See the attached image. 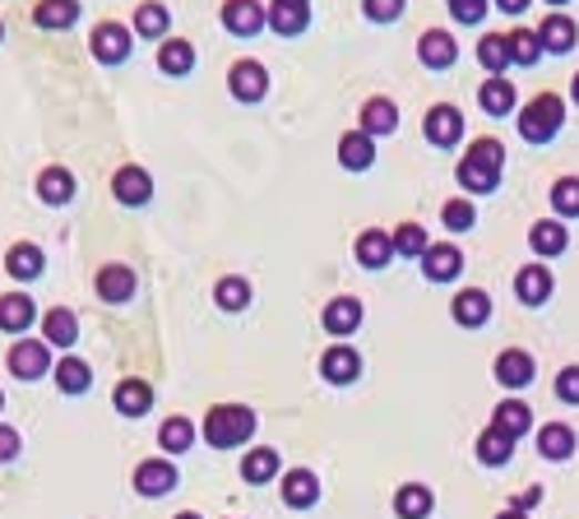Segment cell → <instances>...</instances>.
Here are the masks:
<instances>
[{"mask_svg": "<svg viewBox=\"0 0 579 519\" xmlns=\"http://www.w3.org/2000/svg\"><path fill=\"white\" fill-rule=\"evenodd\" d=\"M158 70L172 74V80L191 74V70H195V47H191V42H181V38L163 42V47H158Z\"/></svg>", "mask_w": 579, "mask_h": 519, "instance_id": "34", "label": "cell"}, {"mask_svg": "<svg viewBox=\"0 0 579 519\" xmlns=\"http://www.w3.org/2000/svg\"><path fill=\"white\" fill-rule=\"evenodd\" d=\"M529 246H534V255H542V260L561 255V251L570 246V227H566L561 218H542V223H534V232H529Z\"/></svg>", "mask_w": 579, "mask_h": 519, "instance_id": "25", "label": "cell"}, {"mask_svg": "<svg viewBox=\"0 0 579 519\" xmlns=\"http://www.w3.org/2000/svg\"><path fill=\"white\" fill-rule=\"evenodd\" d=\"M321 376H325L329 385H353V380L362 376V357H357V348L334 344V348L321 357Z\"/></svg>", "mask_w": 579, "mask_h": 519, "instance_id": "15", "label": "cell"}, {"mask_svg": "<svg viewBox=\"0 0 579 519\" xmlns=\"http://www.w3.org/2000/svg\"><path fill=\"white\" fill-rule=\"evenodd\" d=\"M445 6H450L455 23H482L487 14V0H445Z\"/></svg>", "mask_w": 579, "mask_h": 519, "instance_id": "49", "label": "cell"}, {"mask_svg": "<svg viewBox=\"0 0 579 519\" xmlns=\"http://www.w3.org/2000/svg\"><path fill=\"white\" fill-rule=\"evenodd\" d=\"M501 172H506V144L482 135V140H473L468 153L459 159L455 181H459L464 191H473V195H491L496 181H501Z\"/></svg>", "mask_w": 579, "mask_h": 519, "instance_id": "1", "label": "cell"}, {"mask_svg": "<svg viewBox=\"0 0 579 519\" xmlns=\"http://www.w3.org/2000/svg\"><path fill=\"white\" fill-rule=\"evenodd\" d=\"M283 501L293 506V510H311L315 501H321V478H315L311 469L283 474Z\"/></svg>", "mask_w": 579, "mask_h": 519, "instance_id": "21", "label": "cell"}, {"mask_svg": "<svg viewBox=\"0 0 579 519\" xmlns=\"http://www.w3.org/2000/svg\"><path fill=\"white\" fill-rule=\"evenodd\" d=\"M0 408H6V395H0Z\"/></svg>", "mask_w": 579, "mask_h": 519, "instance_id": "59", "label": "cell"}, {"mask_svg": "<svg viewBox=\"0 0 579 519\" xmlns=\"http://www.w3.org/2000/svg\"><path fill=\"white\" fill-rule=\"evenodd\" d=\"M338 163H344L348 172H366L376 163V140L362 135V130H348V135L338 140Z\"/></svg>", "mask_w": 579, "mask_h": 519, "instance_id": "27", "label": "cell"}, {"mask_svg": "<svg viewBox=\"0 0 579 519\" xmlns=\"http://www.w3.org/2000/svg\"><path fill=\"white\" fill-rule=\"evenodd\" d=\"M176 487V469H172V464L167 459H144L140 464V469H135V491H140V497H167V491Z\"/></svg>", "mask_w": 579, "mask_h": 519, "instance_id": "16", "label": "cell"}, {"mask_svg": "<svg viewBox=\"0 0 579 519\" xmlns=\"http://www.w3.org/2000/svg\"><path fill=\"white\" fill-rule=\"evenodd\" d=\"M566 125V102L557 93H538L519 108V135L529 144H551Z\"/></svg>", "mask_w": 579, "mask_h": 519, "instance_id": "3", "label": "cell"}, {"mask_svg": "<svg viewBox=\"0 0 579 519\" xmlns=\"http://www.w3.org/2000/svg\"><path fill=\"white\" fill-rule=\"evenodd\" d=\"M496 380H501L506 389H524L534 380V357L524 348H506L501 357H496Z\"/></svg>", "mask_w": 579, "mask_h": 519, "instance_id": "26", "label": "cell"}, {"mask_svg": "<svg viewBox=\"0 0 579 519\" xmlns=\"http://www.w3.org/2000/svg\"><path fill=\"white\" fill-rule=\"evenodd\" d=\"M473 450H478V464H487V469H501V464H510V455H515V440L501 436L496 427H487Z\"/></svg>", "mask_w": 579, "mask_h": 519, "instance_id": "35", "label": "cell"}, {"mask_svg": "<svg viewBox=\"0 0 579 519\" xmlns=\"http://www.w3.org/2000/svg\"><path fill=\"white\" fill-rule=\"evenodd\" d=\"M270 29L278 38H302L311 29V0H270Z\"/></svg>", "mask_w": 579, "mask_h": 519, "instance_id": "10", "label": "cell"}, {"mask_svg": "<svg viewBox=\"0 0 579 519\" xmlns=\"http://www.w3.org/2000/svg\"><path fill=\"white\" fill-rule=\"evenodd\" d=\"M557 399L561 404H579V367H566L557 376Z\"/></svg>", "mask_w": 579, "mask_h": 519, "instance_id": "50", "label": "cell"}, {"mask_svg": "<svg viewBox=\"0 0 579 519\" xmlns=\"http://www.w3.org/2000/svg\"><path fill=\"white\" fill-rule=\"evenodd\" d=\"M538 450L547 455V459H570L575 455V431L566 427V423H547L542 431H538Z\"/></svg>", "mask_w": 579, "mask_h": 519, "instance_id": "36", "label": "cell"}, {"mask_svg": "<svg viewBox=\"0 0 579 519\" xmlns=\"http://www.w3.org/2000/svg\"><path fill=\"white\" fill-rule=\"evenodd\" d=\"M551 210H557V218H579V176L551 181Z\"/></svg>", "mask_w": 579, "mask_h": 519, "instance_id": "40", "label": "cell"}, {"mask_svg": "<svg viewBox=\"0 0 579 519\" xmlns=\"http://www.w3.org/2000/svg\"><path fill=\"white\" fill-rule=\"evenodd\" d=\"M112 404H116V413H125V418H144V413L153 408V385L149 380H121L112 389Z\"/></svg>", "mask_w": 579, "mask_h": 519, "instance_id": "24", "label": "cell"}, {"mask_svg": "<svg viewBox=\"0 0 579 519\" xmlns=\"http://www.w3.org/2000/svg\"><path fill=\"white\" fill-rule=\"evenodd\" d=\"M135 33L140 38H163L167 33V6H158V0L135 6Z\"/></svg>", "mask_w": 579, "mask_h": 519, "instance_id": "44", "label": "cell"}, {"mask_svg": "<svg viewBox=\"0 0 579 519\" xmlns=\"http://www.w3.org/2000/svg\"><path fill=\"white\" fill-rule=\"evenodd\" d=\"M61 385V395H84V389L93 385V372H89V362H79V357H61V367L51 372Z\"/></svg>", "mask_w": 579, "mask_h": 519, "instance_id": "37", "label": "cell"}, {"mask_svg": "<svg viewBox=\"0 0 579 519\" xmlns=\"http://www.w3.org/2000/svg\"><path fill=\"white\" fill-rule=\"evenodd\" d=\"M450 316H455V325H464V329H482V325L491 320V297H487L482 288H464V293H455V302H450Z\"/></svg>", "mask_w": 579, "mask_h": 519, "instance_id": "13", "label": "cell"}, {"mask_svg": "<svg viewBox=\"0 0 579 519\" xmlns=\"http://www.w3.org/2000/svg\"><path fill=\"white\" fill-rule=\"evenodd\" d=\"M440 223L450 227V232H468L473 223H478V210H473V200H445V210H440Z\"/></svg>", "mask_w": 579, "mask_h": 519, "instance_id": "47", "label": "cell"}, {"mask_svg": "<svg viewBox=\"0 0 579 519\" xmlns=\"http://www.w3.org/2000/svg\"><path fill=\"white\" fill-rule=\"evenodd\" d=\"M389 242H394V255H408V260H423L427 255V227H417V223H399L389 232Z\"/></svg>", "mask_w": 579, "mask_h": 519, "instance_id": "38", "label": "cell"}, {"mask_svg": "<svg viewBox=\"0 0 579 519\" xmlns=\"http://www.w3.org/2000/svg\"><path fill=\"white\" fill-rule=\"evenodd\" d=\"M93 288H98V297H102V302L121 306V302L135 297V269H130V265H102Z\"/></svg>", "mask_w": 579, "mask_h": 519, "instance_id": "14", "label": "cell"}, {"mask_svg": "<svg viewBox=\"0 0 579 519\" xmlns=\"http://www.w3.org/2000/svg\"><path fill=\"white\" fill-rule=\"evenodd\" d=\"M357 130L372 140L394 135V130H399V108H394V98H366L362 112H357Z\"/></svg>", "mask_w": 579, "mask_h": 519, "instance_id": "9", "label": "cell"}, {"mask_svg": "<svg viewBox=\"0 0 579 519\" xmlns=\"http://www.w3.org/2000/svg\"><path fill=\"white\" fill-rule=\"evenodd\" d=\"M431 506H436V497H431V487H423V482H408V487L394 491V515H399V519H427Z\"/></svg>", "mask_w": 579, "mask_h": 519, "instance_id": "31", "label": "cell"}, {"mask_svg": "<svg viewBox=\"0 0 579 519\" xmlns=\"http://www.w3.org/2000/svg\"><path fill=\"white\" fill-rule=\"evenodd\" d=\"M506 47H510V65H534L542 57V42L534 29H515L506 33Z\"/></svg>", "mask_w": 579, "mask_h": 519, "instance_id": "42", "label": "cell"}, {"mask_svg": "<svg viewBox=\"0 0 579 519\" xmlns=\"http://www.w3.org/2000/svg\"><path fill=\"white\" fill-rule=\"evenodd\" d=\"M478 102H482L487 116H510L519 98H515V84L506 80V74H491V80H482V89H478Z\"/></svg>", "mask_w": 579, "mask_h": 519, "instance_id": "28", "label": "cell"}, {"mask_svg": "<svg viewBox=\"0 0 579 519\" xmlns=\"http://www.w3.org/2000/svg\"><path fill=\"white\" fill-rule=\"evenodd\" d=\"M19 450H23L19 431H14V427H0V464H10V459H14Z\"/></svg>", "mask_w": 579, "mask_h": 519, "instance_id": "51", "label": "cell"}, {"mask_svg": "<svg viewBox=\"0 0 579 519\" xmlns=\"http://www.w3.org/2000/svg\"><path fill=\"white\" fill-rule=\"evenodd\" d=\"M496 519H529V515H524V510H501Z\"/></svg>", "mask_w": 579, "mask_h": 519, "instance_id": "54", "label": "cell"}, {"mask_svg": "<svg viewBox=\"0 0 579 519\" xmlns=\"http://www.w3.org/2000/svg\"><path fill=\"white\" fill-rule=\"evenodd\" d=\"M112 195L125 204V210H140V204L153 200V176H149L144 167H135V163H125V167H116V176H112Z\"/></svg>", "mask_w": 579, "mask_h": 519, "instance_id": "8", "label": "cell"}, {"mask_svg": "<svg viewBox=\"0 0 579 519\" xmlns=\"http://www.w3.org/2000/svg\"><path fill=\"white\" fill-rule=\"evenodd\" d=\"M538 42H542V51H551V57H566V51L579 42L575 19L570 14H547L542 29H538Z\"/></svg>", "mask_w": 579, "mask_h": 519, "instance_id": "20", "label": "cell"}, {"mask_svg": "<svg viewBox=\"0 0 579 519\" xmlns=\"http://www.w3.org/2000/svg\"><path fill=\"white\" fill-rule=\"evenodd\" d=\"M89 51L102 65H121V61H130V51H135V33H130L125 23L108 19V23H98V29L89 33Z\"/></svg>", "mask_w": 579, "mask_h": 519, "instance_id": "4", "label": "cell"}, {"mask_svg": "<svg viewBox=\"0 0 579 519\" xmlns=\"http://www.w3.org/2000/svg\"><path fill=\"white\" fill-rule=\"evenodd\" d=\"M417 61H423L427 70H450L459 61V42L445 29H427L423 38H417Z\"/></svg>", "mask_w": 579, "mask_h": 519, "instance_id": "12", "label": "cell"}, {"mask_svg": "<svg viewBox=\"0 0 579 519\" xmlns=\"http://www.w3.org/2000/svg\"><path fill=\"white\" fill-rule=\"evenodd\" d=\"M515 293L524 306H542L551 297V269L547 265H524L515 278Z\"/></svg>", "mask_w": 579, "mask_h": 519, "instance_id": "29", "label": "cell"}, {"mask_svg": "<svg viewBox=\"0 0 579 519\" xmlns=\"http://www.w3.org/2000/svg\"><path fill=\"white\" fill-rule=\"evenodd\" d=\"M33 19H38V29H70L79 19V0H42Z\"/></svg>", "mask_w": 579, "mask_h": 519, "instance_id": "39", "label": "cell"}, {"mask_svg": "<svg viewBox=\"0 0 579 519\" xmlns=\"http://www.w3.org/2000/svg\"><path fill=\"white\" fill-rule=\"evenodd\" d=\"M570 98L579 102V74H575V80H570Z\"/></svg>", "mask_w": 579, "mask_h": 519, "instance_id": "55", "label": "cell"}, {"mask_svg": "<svg viewBox=\"0 0 579 519\" xmlns=\"http://www.w3.org/2000/svg\"><path fill=\"white\" fill-rule=\"evenodd\" d=\"M491 427L501 431V436H510V440H519V436H529V431H534V413H529V404L506 399V404H496Z\"/></svg>", "mask_w": 579, "mask_h": 519, "instance_id": "23", "label": "cell"}, {"mask_svg": "<svg viewBox=\"0 0 579 519\" xmlns=\"http://www.w3.org/2000/svg\"><path fill=\"white\" fill-rule=\"evenodd\" d=\"M38 200L42 204H70L74 200V172L70 167H47L38 176Z\"/></svg>", "mask_w": 579, "mask_h": 519, "instance_id": "33", "label": "cell"}, {"mask_svg": "<svg viewBox=\"0 0 579 519\" xmlns=\"http://www.w3.org/2000/svg\"><path fill=\"white\" fill-rule=\"evenodd\" d=\"M176 519H200V515H195V510H181V515H176Z\"/></svg>", "mask_w": 579, "mask_h": 519, "instance_id": "56", "label": "cell"}, {"mask_svg": "<svg viewBox=\"0 0 579 519\" xmlns=\"http://www.w3.org/2000/svg\"><path fill=\"white\" fill-rule=\"evenodd\" d=\"M362 325V302L357 297H334L325 306V329L334 334V339H344V334H353Z\"/></svg>", "mask_w": 579, "mask_h": 519, "instance_id": "32", "label": "cell"}, {"mask_svg": "<svg viewBox=\"0 0 579 519\" xmlns=\"http://www.w3.org/2000/svg\"><path fill=\"white\" fill-rule=\"evenodd\" d=\"M6 362H10V372H14L19 380H42V376L51 372V357H47V344H42V339H19Z\"/></svg>", "mask_w": 579, "mask_h": 519, "instance_id": "11", "label": "cell"}, {"mask_svg": "<svg viewBox=\"0 0 579 519\" xmlns=\"http://www.w3.org/2000/svg\"><path fill=\"white\" fill-rule=\"evenodd\" d=\"M42 344L51 348H74L79 344V316L65 306H51L47 316H42Z\"/></svg>", "mask_w": 579, "mask_h": 519, "instance_id": "17", "label": "cell"}, {"mask_svg": "<svg viewBox=\"0 0 579 519\" xmlns=\"http://www.w3.org/2000/svg\"><path fill=\"white\" fill-rule=\"evenodd\" d=\"M255 436V413L246 404H219L204 413V440L214 450H232V446H246Z\"/></svg>", "mask_w": 579, "mask_h": 519, "instance_id": "2", "label": "cell"}, {"mask_svg": "<svg viewBox=\"0 0 579 519\" xmlns=\"http://www.w3.org/2000/svg\"><path fill=\"white\" fill-rule=\"evenodd\" d=\"M0 38H6V23H0Z\"/></svg>", "mask_w": 579, "mask_h": 519, "instance_id": "58", "label": "cell"}, {"mask_svg": "<svg viewBox=\"0 0 579 519\" xmlns=\"http://www.w3.org/2000/svg\"><path fill=\"white\" fill-rule=\"evenodd\" d=\"M459 269H464V255H459V246H450V242L427 246V255H423V274H427L431 283H455V278H459Z\"/></svg>", "mask_w": 579, "mask_h": 519, "instance_id": "19", "label": "cell"}, {"mask_svg": "<svg viewBox=\"0 0 579 519\" xmlns=\"http://www.w3.org/2000/svg\"><path fill=\"white\" fill-rule=\"evenodd\" d=\"M542 6H566V0H542Z\"/></svg>", "mask_w": 579, "mask_h": 519, "instance_id": "57", "label": "cell"}, {"mask_svg": "<svg viewBox=\"0 0 579 519\" xmlns=\"http://www.w3.org/2000/svg\"><path fill=\"white\" fill-rule=\"evenodd\" d=\"M223 29L232 38H255L260 29H270V6H260V0H223Z\"/></svg>", "mask_w": 579, "mask_h": 519, "instance_id": "6", "label": "cell"}, {"mask_svg": "<svg viewBox=\"0 0 579 519\" xmlns=\"http://www.w3.org/2000/svg\"><path fill=\"white\" fill-rule=\"evenodd\" d=\"M478 61H482V70H487V74H506V65H510L506 33H487V38L478 42Z\"/></svg>", "mask_w": 579, "mask_h": 519, "instance_id": "41", "label": "cell"}, {"mask_svg": "<svg viewBox=\"0 0 579 519\" xmlns=\"http://www.w3.org/2000/svg\"><path fill=\"white\" fill-rule=\"evenodd\" d=\"M33 320H38V306H33L29 293H6L0 297V329L6 334H23Z\"/></svg>", "mask_w": 579, "mask_h": 519, "instance_id": "22", "label": "cell"}, {"mask_svg": "<svg viewBox=\"0 0 579 519\" xmlns=\"http://www.w3.org/2000/svg\"><path fill=\"white\" fill-rule=\"evenodd\" d=\"M408 10V0H362V14L372 23H399Z\"/></svg>", "mask_w": 579, "mask_h": 519, "instance_id": "48", "label": "cell"}, {"mask_svg": "<svg viewBox=\"0 0 579 519\" xmlns=\"http://www.w3.org/2000/svg\"><path fill=\"white\" fill-rule=\"evenodd\" d=\"M214 302L223 306V311H246L251 306V283L246 278H219V288H214Z\"/></svg>", "mask_w": 579, "mask_h": 519, "instance_id": "45", "label": "cell"}, {"mask_svg": "<svg viewBox=\"0 0 579 519\" xmlns=\"http://www.w3.org/2000/svg\"><path fill=\"white\" fill-rule=\"evenodd\" d=\"M227 93L236 102H260V98L270 93V70L260 65V61H236L227 70Z\"/></svg>", "mask_w": 579, "mask_h": 519, "instance_id": "7", "label": "cell"}, {"mask_svg": "<svg viewBox=\"0 0 579 519\" xmlns=\"http://www.w3.org/2000/svg\"><path fill=\"white\" fill-rule=\"evenodd\" d=\"M278 474V450H246V459H242V478L246 482H270Z\"/></svg>", "mask_w": 579, "mask_h": 519, "instance_id": "43", "label": "cell"}, {"mask_svg": "<svg viewBox=\"0 0 579 519\" xmlns=\"http://www.w3.org/2000/svg\"><path fill=\"white\" fill-rule=\"evenodd\" d=\"M542 501V487H529V491H519V497H515V506L510 510H524V515H529L534 506Z\"/></svg>", "mask_w": 579, "mask_h": 519, "instance_id": "52", "label": "cell"}, {"mask_svg": "<svg viewBox=\"0 0 579 519\" xmlns=\"http://www.w3.org/2000/svg\"><path fill=\"white\" fill-rule=\"evenodd\" d=\"M496 10H501V14H524V10H529V0H496Z\"/></svg>", "mask_w": 579, "mask_h": 519, "instance_id": "53", "label": "cell"}, {"mask_svg": "<svg viewBox=\"0 0 579 519\" xmlns=\"http://www.w3.org/2000/svg\"><path fill=\"white\" fill-rule=\"evenodd\" d=\"M42 265H47V255H42V246H33V242H14L10 251H6V269H10V278H38L42 274Z\"/></svg>", "mask_w": 579, "mask_h": 519, "instance_id": "30", "label": "cell"}, {"mask_svg": "<svg viewBox=\"0 0 579 519\" xmlns=\"http://www.w3.org/2000/svg\"><path fill=\"white\" fill-rule=\"evenodd\" d=\"M423 135L436 149H455L464 140V112L455 108V102H436V108H427V116H423Z\"/></svg>", "mask_w": 579, "mask_h": 519, "instance_id": "5", "label": "cell"}, {"mask_svg": "<svg viewBox=\"0 0 579 519\" xmlns=\"http://www.w3.org/2000/svg\"><path fill=\"white\" fill-rule=\"evenodd\" d=\"M158 440H163V450L186 455V450H191V440H195V427H191L186 418H167L163 427H158Z\"/></svg>", "mask_w": 579, "mask_h": 519, "instance_id": "46", "label": "cell"}, {"mask_svg": "<svg viewBox=\"0 0 579 519\" xmlns=\"http://www.w3.org/2000/svg\"><path fill=\"white\" fill-rule=\"evenodd\" d=\"M353 251H357V265L362 269H385L389 260H394V242H389L385 227H366Z\"/></svg>", "mask_w": 579, "mask_h": 519, "instance_id": "18", "label": "cell"}]
</instances>
